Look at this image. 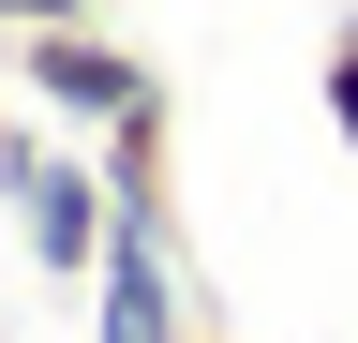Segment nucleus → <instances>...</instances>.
<instances>
[{
	"label": "nucleus",
	"instance_id": "f257e3e1",
	"mask_svg": "<svg viewBox=\"0 0 358 343\" xmlns=\"http://www.w3.org/2000/svg\"><path fill=\"white\" fill-rule=\"evenodd\" d=\"M0 194H15V239H30L45 284H90V269H105V224H120V180H105V164L45 149L15 119V135H0Z\"/></svg>",
	"mask_w": 358,
	"mask_h": 343
},
{
	"label": "nucleus",
	"instance_id": "f03ea898",
	"mask_svg": "<svg viewBox=\"0 0 358 343\" xmlns=\"http://www.w3.org/2000/svg\"><path fill=\"white\" fill-rule=\"evenodd\" d=\"M15 90H30L45 119H105V135H120V119H164V75L134 60L105 15H75V30H15Z\"/></svg>",
	"mask_w": 358,
	"mask_h": 343
},
{
	"label": "nucleus",
	"instance_id": "7ed1b4c3",
	"mask_svg": "<svg viewBox=\"0 0 358 343\" xmlns=\"http://www.w3.org/2000/svg\"><path fill=\"white\" fill-rule=\"evenodd\" d=\"M313 90H329V135H343V164H358V0L329 15V60H313Z\"/></svg>",
	"mask_w": 358,
	"mask_h": 343
},
{
	"label": "nucleus",
	"instance_id": "20e7f679",
	"mask_svg": "<svg viewBox=\"0 0 358 343\" xmlns=\"http://www.w3.org/2000/svg\"><path fill=\"white\" fill-rule=\"evenodd\" d=\"M90 0H0V30H75Z\"/></svg>",
	"mask_w": 358,
	"mask_h": 343
},
{
	"label": "nucleus",
	"instance_id": "39448f33",
	"mask_svg": "<svg viewBox=\"0 0 358 343\" xmlns=\"http://www.w3.org/2000/svg\"><path fill=\"white\" fill-rule=\"evenodd\" d=\"M90 15H134V0H90Z\"/></svg>",
	"mask_w": 358,
	"mask_h": 343
},
{
	"label": "nucleus",
	"instance_id": "423d86ee",
	"mask_svg": "<svg viewBox=\"0 0 358 343\" xmlns=\"http://www.w3.org/2000/svg\"><path fill=\"white\" fill-rule=\"evenodd\" d=\"M0 135H15V119H0Z\"/></svg>",
	"mask_w": 358,
	"mask_h": 343
},
{
	"label": "nucleus",
	"instance_id": "0eeeda50",
	"mask_svg": "<svg viewBox=\"0 0 358 343\" xmlns=\"http://www.w3.org/2000/svg\"><path fill=\"white\" fill-rule=\"evenodd\" d=\"M194 343H209V328H194Z\"/></svg>",
	"mask_w": 358,
	"mask_h": 343
}]
</instances>
